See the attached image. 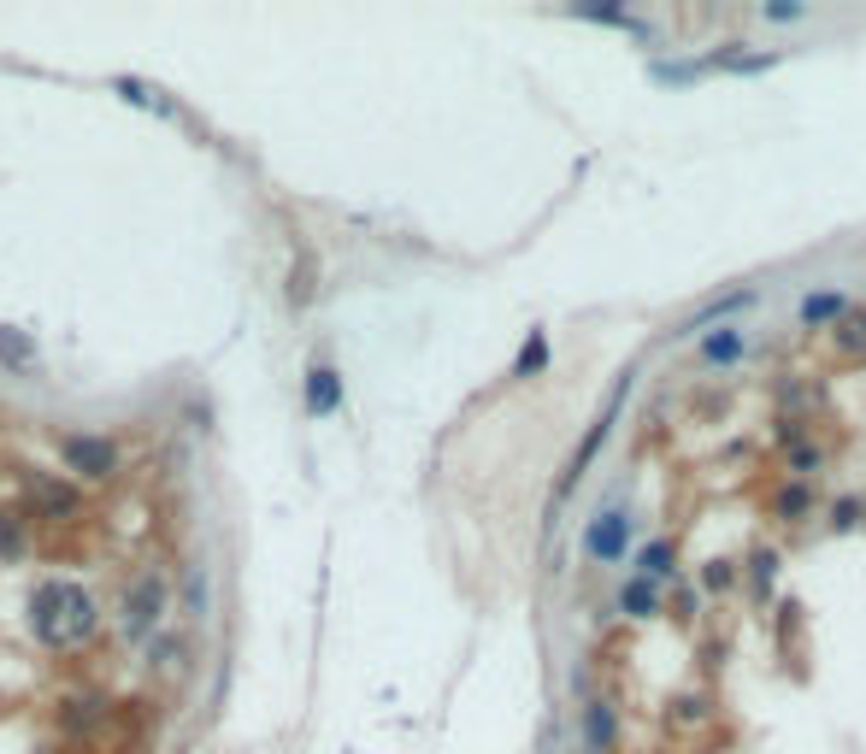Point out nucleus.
<instances>
[{
    "label": "nucleus",
    "instance_id": "f257e3e1",
    "mask_svg": "<svg viewBox=\"0 0 866 754\" xmlns=\"http://www.w3.org/2000/svg\"><path fill=\"white\" fill-rule=\"evenodd\" d=\"M100 631V602L72 578H47V584L30 590V637L54 655H72V648L95 643Z\"/></svg>",
    "mask_w": 866,
    "mask_h": 754
},
{
    "label": "nucleus",
    "instance_id": "f03ea898",
    "mask_svg": "<svg viewBox=\"0 0 866 754\" xmlns=\"http://www.w3.org/2000/svg\"><path fill=\"white\" fill-rule=\"evenodd\" d=\"M165 607H172V590H165L160 572H142L136 584H125V602H118V631L125 643H148L165 625Z\"/></svg>",
    "mask_w": 866,
    "mask_h": 754
},
{
    "label": "nucleus",
    "instance_id": "7ed1b4c3",
    "mask_svg": "<svg viewBox=\"0 0 866 754\" xmlns=\"http://www.w3.org/2000/svg\"><path fill=\"white\" fill-rule=\"evenodd\" d=\"M631 537H637V525H631V513L607 502L596 519L584 525V554L596 560V566H625V554H631Z\"/></svg>",
    "mask_w": 866,
    "mask_h": 754
},
{
    "label": "nucleus",
    "instance_id": "20e7f679",
    "mask_svg": "<svg viewBox=\"0 0 866 754\" xmlns=\"http://www.w3.org/2000/svg\"><path fill=\"white\" fill-rule=\"evenodd\" d=\"M59 460H65V472H72L77 484H107V477L118 472V442L95 437V431H77V437L59 442Z\"/></svg>",
    "mask_w": 866,
    "mask_h": 754
},
{
    "label": "nucleus",
    "instance_id": "39448f33",
    "mask_svg": "<svg viewBox=\"0 0 866 754\" xmlns=\"http://www.w3.org/2000/svg\"><path fill=\"white\" fill-rule=\"evenodd\" d=\"M631 377H637V371H625V384H619V396H614V407H607V413H602L596 424H589V437H584V449H577V454L566 460V477H560V495H566V489L577 484V477H584V472H589V460H596V454H602V442H607V431H614V413H619V401H625V396H631Z\"/></svg>",
    "mask_w": 866,
    "mask_h": 754
},
{
    "label": "nucleus",
    "instance_id": "423d86ee",
    "mask_svg": "<svg viewBox=\"0 0 866 754\" xmlns=\"http://www.w3.org/2000/svg\"><path fill=\"white\" fill-rule=\"evenodd\" d=\"M30 495L42 502L47 519H77V513H83V495L72 484H54V477H30Z\"/></svg>",
    "mask_w": 866,
    "mask_h": 754
},
{
    "label": "nucleus",
    "instance_id": "0eeeda50",
    "mask_svg": "<svg viewBox=\"0 0 866 754\" xmlns=\"http://www.w3.org/2000/svg\"><path fill=\"white\" fill-rule=\"evenodd\" d=\"M336 407H343V377H336L331 366H313L307 371V413L313 419H331Z\"/></svg>",
    "mask_w": 866,
    "mask_h": 754
},
{
    "label": "nucleus",
    "instance_id": "6e6552de",
    "mask_svg": "<svg viewBox=\"0 0 866 754\" xmlns=\"http://www.w3.org/2000/svg\"><path fill=\"white\" fill-rule=\"evenodd\" d=\"M637 572L649 578V584H667V578L678 572V542H672V537H654V542H642V554H637Z\"/></svg>",
    "mask_w": 866,
    "mask_h": 754
},
{
    "label": "nucleus",
    "instance_id": "1a4fd4ad",
    "mask_svg": "<svg viewBox=\"0 0 866 754\" xmlns=\"http://www.w3.org/2000/svg\"><path fill=\"white\" fill-rule=\"evenodd\" d=\"M795 313H802L808 331H820V324H837V319L848 313V295H843V289H820V295H802V306H795Z\"/></svg>",
    "mask_w": 866,
    "mask_h": 754
},
{
    "label": "nucleus",
    "instance_id": "9d476101",
    "mask_svg": "<svg viewBox=\"0 0 866 754\" xmlns=\"http://www.w3.org/2000/svg\"><path fill=\"white\" fill-rule=\"evenodd\" d=\"M743 348H749V342H743L737 324H719V331L702 336V359H707V366H737Z\"/></svg>",
    "mask_w": 866,
    "mask_h": 754
},
{
    "label": "nucleus",
    "instance_id": "9b49d317",
    "mask_svg": "<svg viewBox=\"0 0 866 754\" xmlns=\"http://www.w3.org/2000/svg\"><path fill=\"white\" fill-rule=\"evenodd\" d=\"M619 607L631 613V620H654V607H660V584H649L642 572H631L619 584Z\"/></svg>",
    "mask_w": 866,
    "mask_h": 754
},
{
    "label": "nucleus",
    "instance_id": "f8f14e48",
    "mask_svg": "<svg viewBox=\"0 0 866 754\" xmlns=\"http://www.w3.org/2000/svg\"><path fill=\"white\" fill-rule=\"evenodd\" d=\"M614 731H619L614 725V708H607V701H589V708H584V748L589 754H607V748H614Z\"/></svg>",
    "mask_w": 866,
    "mask_h": 754
},
{
    "label": "nucleus",
    "instance_id": "ddd939ff",
    "mask_svg": "<svg viewBox=\"0 0 866 754\" xmlns=\"http://www.w3.org/2000/svg\"><path fill=\"white\" fill-rule=\"evenodd\" d=\"M572 19H584V24H614V30H631V36H649V24H642L637 12H625V7H577Z\"/></svg>",
    "mask_w": 866,
    "mask_h": 754
},
{
    "label": "nucleus",
    "instance_id": "4468645a",
    "mask_svg": "<svg viewBox=\"0 0 866 754\" xmlns=\"http://www.w3.org/2000/svg\"><path fill=\"white\" fill-rule=\"evenodd\" d=\"M24 542H30V519L12 513V507H0V560H19Z\"/></svg>",
    "mask_w": 866,
    "mask_h": 754
},
{
    "label": "nucleus",
    "instance_id": "2eb2a0df",
    "mask_svg": "<svg viewBox=\"0 0 866 754\" xmlns=\"http://www.w3.org/2000/svg\"><path fill=\"white\" fill-rule=\"evenodd\" d=\"M808 507H813V484H802V477H795V484H784V489L772 495V513H778L784 525H795Z\"/></svg>",
    "mask_w": 866,
    "mask_h": 754
},
{
    "label": "nucleus",
    "instance_id": "dca6fc26",
    "mask_svg": "<svg viewBox=\"0 0 866 754\" xmlns=\"http://www.w3.org/2000/svg\"><path fill=\"white\" fill-rule=\"evenodd\" d=\"M542 366H549V336L531 331V336H524V348H519V359H513V377H537Z\"/></svg>",
    "mask_w": 866,
    "mask_h": 754
},
{
    "label": "nucleus",
    "instance_id": "f3484780",
    "mask_svg": "<svg viewBox=\"0 0 866 754\" xmlns=\"http://www.w3.org/2000/svg\"><path fill=\"white\" fill-rule=\"evenodd\" d=\"M837 348L843 354H866V306H860V313L848 306V313L837 319Z\"/></svg>",
    "mask_w": 866,
    "mask_h": 754
},
{
    "label": "nucleus",
    "instance_id": "a211bd4d",
    "mask_svg": "<svg viewBox=\"0 0 866 754\" xmlns=\"http://www.w3.org/2000/svg\"><path fill=\"white\" fill-rule=\"evenodd\" d=\"M820 466H825V454L813 449V442H795V449H790V472L802 477V484H813V472H820Z\"/></svg>",
    "mask_w": 866,
    "mask_h": 754
},
{
    "label": "nucleus",
    "instance_id": "6ab92c4d",
    "mask_svg": "<svg viewBox=\"0 0 866 754\" xmlns=\"http://www.w3.org/2000/svg\"><path fill=\"white\" fill-rule=\"evenodd\" d=\"M778 548H755V560H749V578H755V590H772V578H778Z\"/></svg>",
    "mask_w": 866,
    "mask_h": 754
},
{
    "label": "nucleus",
    "instance_id": "aec40b11",
    "mask_svg": "<svg viewBox=\"0 0 866 754\" xmlns=\"http://www.w3.org/2000/svg\"><path fill=\"white\" fill-rule=\"evenodd\" d=\"M760 19L767 24H802L808 7H795V0H760Z\"/></svg>",
    "mask_w": 866,
    "mask_h": 754
},
{
    "label": "nucleus",
    "instance_id": "412c9836",
    "mask_svg": "<svg viewBox=\"0 0 866 754\" xmlns=\"http://www.w3.org/2000/svg\"><path fill=\"white\" fill-rule=\"evenodd\" d=\"M732 584H737V566H732V560H707V566H702V590L719 595V590H732Z\"/></svg>",
    "mask_w": 866,
    "mask_h": 754
},
{
    "label": "nucleus",
    "instance_id": "4be33fe9",
    "mask_svg": "<svg viewBox=\"0 0 866 754\" xmlns=\"http://www.w3.org/2000/svg\"><path fill=\"white\" fill-rule=\"evenodd\" d=\"M190 607H195V613H201V607H207V578H201V572L190 578Z\"/></svg>",
    "mask_w": 866,
    "mask_h": 754
},
{
    "label": "nucleus",
    "instance_id": "5701e85b",
    "mask_svg": "<svg viewBox=\"0 0 866 754\" xmlns=\"http://www.w3.org/2000/svg\"><path fill=\"white\" fill-rule=\"evenodd\" d=\"M0 354H7V359H24L30 348H24V342H12V336H0Z\"/></svg>",
    "mask_w": 866,
    "mask_h": 754
}]
</instances>
